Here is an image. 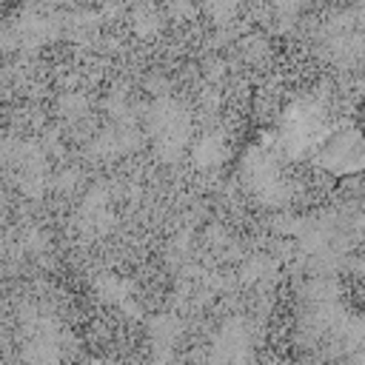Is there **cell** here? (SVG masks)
Wrapping results in <instances>:
<instances>
[{
    "instance_id": "obj_2",
    "label": "cell",
    "mask_w": 365,
    "mask_h": 365,
    "mask_svg": "<svg viewBox=\"0 0 365 365\" xmlns=\"http://www.w3.org/2000/svg\"><path fill=\"white\" fill-rule=\"evenodd\" d=\"M194 157H197V163H200V165H205V168L220 165V163H222V157H225V143H222L217 134H208V137H202V140L197 143Z\"/></svg>"
},
{
    "instance_id": "obj_1",
    "label": "cell",
    "mask_w": 365,
    "mask_h": 365,
    "mask_svg": "<svg viewBox=\"0 0 365 365\" xmlns=\"http://www.w3.org/2000/svg\"><path fill=\"white\" fill-rule=\"evenodd\" d=\"M314 163L334 177H354L365 171V131L351 123L325 131L314 148Z\"/></svg>"
}]
</instances>
